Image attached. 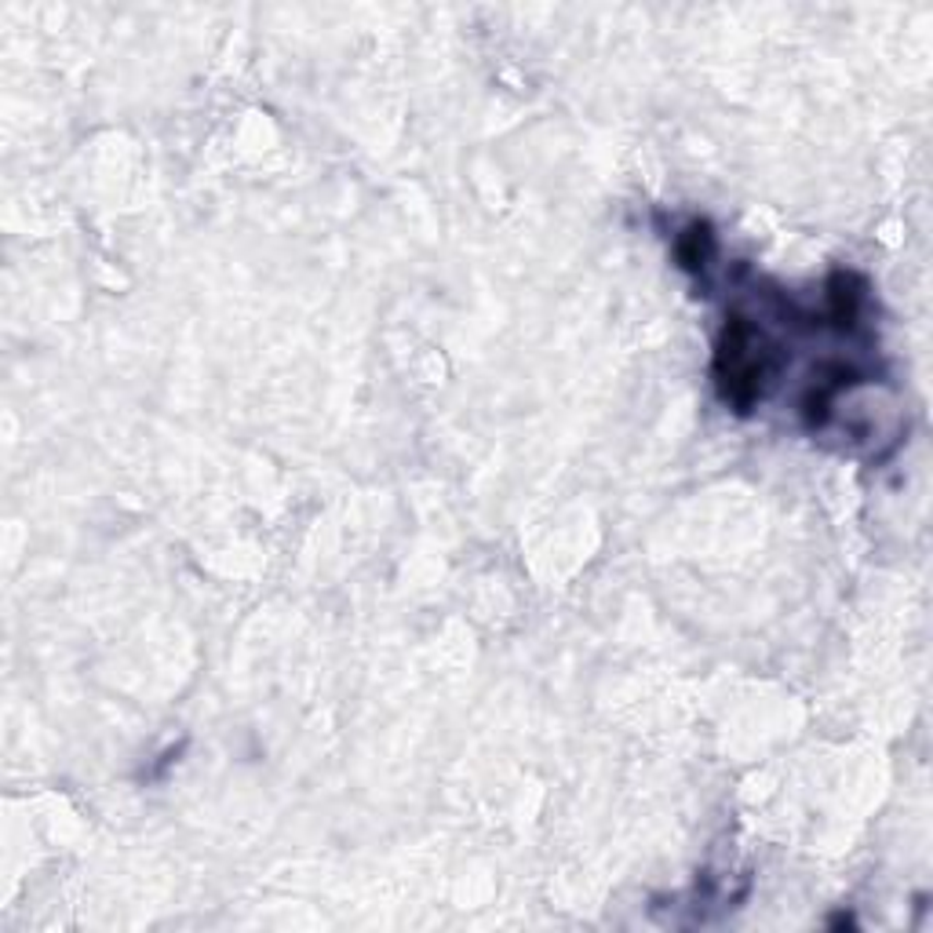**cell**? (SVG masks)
<instances>
[{
	"label": "cell",
	"instance_id": "1",
	"mask_svg": "<svg viewBox=\"0 0 933 933\" xmlns=\"http://www.w3.org/2000/svg\"><path fill=\"white\" fill-rule=\"evenodd\" d=\"M675 252H678L682 270H693V274H697V270H704V267H708L711 252H714V234H711V226L700 223V220L689 223L686 231L678 234Z\"/></svg>",
	"mask_w": 933,
	"mask_h": 933
}]
</instances>
